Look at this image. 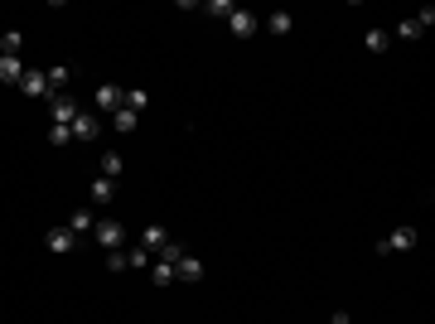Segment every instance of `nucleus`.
Instances as JSON below:
<instances>
[{
    "instance_id": "23",
    "label": "nucleus",
    "mask_w": 435,
    "mask_h": 324,
    "mask_svg": "<svg viewBox=\"0 0 435 324\" xmlns=\"http://www.w3.org/2000/svg\"><path fill=\"white\" fill-rule=\"evenodd\" d=\"M145 102H150V92H140V88H126V107H131V111H145Z\"/></svg>"
},
{
    "instance_id": "16",
    "label": "nucleus",
    "mask_w": 435,
    "mask_h": 324,
    "mask_svg": "<svg viewBox=\"0 0 435 324\" xmlns=\"http://www.w3.org/2000/svg\"><path fill=\"white\" fill-rule=\"evenodd\" d=\"M266 24H271V34H290V29H295V15H286V10H276V15H271Z\"/></svg>"
},
{
    "instance_id": "24",
    "label": "nucleus",
    "mask_w": 435,
    "mask_h": 324,
    "mask_svg": "<svg viewBox=\"0 0 435 324\" xmlns=\"http://www.w3.org/2000/svg\"><path fill=\"white\" fill-rule=\"evenodd\" d=\"M363 44H368L372 54H382V49H387V29H368V39H363Z\"/></svg>"
},
{
    "instance_id": "1",
    "label": "nucleus",
    "mask_w": 435,
    "mask_h": 324,
    "mask_svg": "<svg viewBox=\"0 0 435 324\" xmlns=\"http://www.w3.org/2000/svg\"><path fill=\"white\" fill-rule=\"evenodd\" d=\"M416 242H421V232H416V227L407 222V227H397V232H387V237L377 242V252H382V257H387V252H411Z\"/></svg>"
},
{
    "instance_id": "13",
    "label": "nucleus",
    "mask_w": 435,
    "mask_h": 324,
    "mask_svg": "<svg viewBox=\"0 0 435 324\" xmlns=\"http://www.w3.org/2000/svg\"><path fill=\"white\" fill-rule=\"evenodd\" d=\"M92 227H97V218L88 213V209H78V213L68 218V232H73V237H83V232H92Z\"/></svg>"
},
{
    "instance_id": "15",
    "label": "nucleus",
    "mask_w": 435,
    "mask_h": 324,
    "mask_svg": "<svg viewBox=\"0 0 435 324\" xmlns=\"http://www.w3.org/2000/svg\"><path fill=\"white\" fill-rule=\"evenodd\" d=\"M121 170H126V165H121V155H116V150H107V155H102V179H121Z\"/></svg>"
},
{
    "instance_id": "27",
    "label": "nucleus",
    "mask_w": 435,
    "mask_h": 324,
    "mask_svg": "<svg viewBox=\"0 0 435 324\" xmlns=\"http://www.w3.org/2000/svg\"><path fill=\"white\" fill-rule=\"evenodd\" d=\"M411 19H416L421 29H431V24H435V10H431V5H426V10H421V15H411Z\"/></svg>"
},
{
    "instance_id": "28",
    "label": "nucleus",
    "mask_w": 435,
    "mask_h": 324,
    "mask_svg": "<svg viewBox=\"0 0 435 324\" xmlns=\"http://www.w3.org/2000/svg\"><path fill=\"white\" fill-rule=\"evenodd\" d=\"M329 324H353V320H348V315H334V320H329Z\"/></svg>"
},
{
    "instance_id": "7",
    "label": "nucleus",
    "mask_w": 435,
    "mask_h": 324,
    "mask_svg": "<svg viewBox=\"0 0 435 324\" xmlns=\"http://www.w3.org/2000/svg\"><path fill=\"white\" fill-rule=\"evenodd\" d=\"M97 136H102V121L92 111H78L73 116V140H97Z\"/></svg>"
},
{
    "instance_id": "2",
    "label": "nucleus",
    "mask_w": 435,
    "mask_h": 324,
    "mask_svg": "<svg viewBox=\"0 0 435 324\" xmlns=\"http://www.w3.org/2000/svg\"><path fill=\"white\" fill-rule=\"evenodd\" d=\"M92 107L97 111H121L126 107V88H116V83H102V88H97V92H92Z\"/></svg>"
},
{
    "instance_id": "6",
    "label": "nucleus",
    "mask_w": 435,
    "mask_h": 324,
    "mask_svg": "<svg viewBox=\"0 0 435 324\" xmlns=\"http://www.w3.org/2000/svg\"><path fill=\"white\" fill-rule=\"evenodd\" d=\"M227 24H232V34H237V39H252V34L261 29V19H256L252 10H232V15H227Z\"/></svg>"
},
{
    "instance_id": "18",
    "label": "nucleus",
    "mask_w": 435,
    "mask_h": 324,
    "mask_svg": "<svg viewBox=\"0 0 435 324\" xmlns=\"http://www.w3.org/2000/svg\"><path fill=\"white\" fill-rule=\"evenodd\" d=\"M0 49L19 58V49H24V34H19V29H5V39H0Z\"/></svg>"
},
{
    "instance_id": "3",
    "label": "nucleus",
    "mask_w": 435,
    "mask_h": 324,
    "mask_svg": "<svg viewBox=\"0 0 435 324\" xmlns=\"http://www.w3.org/2000/svg\"><path fill=\"white\" fill-rule=\"evenodd\" d=\"M49 116H54V126H73V116H78V97L54 92V97H49Z\"/></svg>"
},
{
    "instance_id": "5",
    "label": "nucleus",
    "mask_w": 435,
    "mask_h": 324,
    "mask_svg": "<svg viewBox=\"0 0 435 324\" xmlns=\"http://www.w3.org/2000/svg\"><path fill=\"white\" fill-rule=\"evenodd\" d=\"M19 92H24V97H54V88H49V78H44L39 68H24V78H19Z\"/></svg>"
},
{
    "instance_id": "10",
    "label": "nucleus",
    "mask_w": 435,
    "mask_h": 324,
    "mask_svg": "<svg viewBox=\"0 0 435 324\" xmlns=\"http://www.w3.org/2000/svg\"><path fill=\"white\" fill-rule=\"evenodd\" d=\"M111 199H116V179H102V175H97V179H92V204L107 209Z\"/></svg>"
},
{
    "instance_id": "26",
    "label": "nucleus",
    "mask_w": 435,
    "mask_h": 324,
    "mask_svg": "<svg viewBox=\"0 0 435 324\" xmlns=\"http://www.w3.org/2000/svg\"><path fill=\"white\" fill-rule=\"evenodd\" d=\"M107 271H126V252H107Z\"/></svg>"
},
{
    "instance_id": "19",
    "label": "nucleus",
    "mask_w": 435,
    "mask_h": 324,
    "mask_svg": "<svg viewBox=\"0 0 435 324\" xmlns=\"http://www.w3.org/2000/svg\"><path fill=\"white\" fill-rule=\"evenodd\" d=\"M44 78H49V88H68V78H73V73H68V63H54Z\"/></svg>"
},
{
    "instance_id": "12",
    "label": "nucleus",
    "mask_w": 435,
    "mask_h": 324,
    "mask_svg": "<svg viewBox=\"0 0 435 324\" xmlns=\"http://www.w3.org/2000/svg\"><path fill=\"white\" fill-rule=\"evenodd\" d=\"M24 78V63L15 54H0V83H19Z\"/></svg>"
},
{
    "instance_id": "9",
    "label": "nucleus",
    "mask_w": 435,
    "mask_h": 324,
    "mask_svg": "<svg viewBox=\"0 0 435 324\" xmlns=\"http://www.w3.org/2000/svg\"><path fill=\"white\" fill-rule=\"evenodd\" d=\"M174 276H179V281H204V261H199V257H189V252H184V257H179V261H174Z\"/></svg>"
},
{
    "instance_id": "4",
    "label": "nucleus",
    "mask_w": 435,
    "mask_h": 324,
    "mask_svg": "<svg viewBox=\"0 0 435 324\" xmlns=\"http://www.w3.org/2000/svg\"><path fill=\"white\" fill-rule=\"evenodd\" d=\"M92 237H97L102 247H111V252H116V247L126 242V227H121L116 218H97V227H92Z\"/></svg>"
},
{
    "instance_id": "8",
    "label": "nucleus",
    "mask_w": 435,
    "mask_h": 324,
    "mask_svg": "<svg viewBox=\"0 0 435 324\" xmlns=\"http://www.w3.org/2000/svg\"><path fill=\"white\" fill-rule=\"evenodd\" d=\"M44 247H49V252H54V257H68V252H73V247H78V237H73V232H68V227H54V232H49V237H44Z\"/></svg>"
},
{
    "instance_id": "20",
    "label": "nucleus",
    "mask_w": 435,
    "mask_h": 324,
    "mask_svg": "<svg viewBox=\"0 0 435 324\" xmlns=\"http://www.w3.org/2000/svg\"><path fill=\"white\" fill-rule=\"evenodd\" d=\"M155 257H160V261H170V266H174V261H179V257H184V242H174V237H170V242H165V247H160V252H155Z\"/></svg>"
},
{
    "instance_id": "22",
    "label": "nucleus",
    "mask_w": 435,
    "mask_h": 324,
    "mask_svg": "<svg viewBox=\"0 0 435 324\" xmlns=\"http://www.w3.org/2000/svg\"><path fill=\"white\" fill-rule=\"evenodd\" d=\"M73 140V126H54L49 121V145H68Z\"/></svg>"
},
{
    "instance_id": "11",
    "label": "nucleus",
    "mask_w": 435,
    "mask_h": 324,
    "mask_svg": "<svg viewBox=\"0 0 435 324\" xmlns=\"http://www.w3.org/2000/svg\"><path fill=\"white\" fill-rule=\"evenodd\" d=\"M165 242H170V232H165V227H160V222H150V227H145V232H140V247H145V252H160V247H165Z\"/></svg>"
},
{
    "instance_id": "14",
    "label": "nucleus",
    "mask_w": 435,
    "mask_h": 324,
    "mask_svg": "<svg viewBox=\"0 0 435 324\" xmlns=\"http://www.w3.org/2000/svg\"><path fill=\"white\" fill-rule=\"evenodd\" d=\"M150 281H155V286H174L179 276H174V266H170V261H160V257H155V266H150Z\"/></svg>"
},
{
    "instance_id": "25",
    "label": "nucleus",
    "mask_w": 435,
    "mask_h": 324,
    "mask_svg": "<svg viewBox=\"0 0 435 324\" xmlns=\"http://www.w3.org/2000/svg\"><path fill=\"white\" fill-rule=\"evenodd\" d=\"M397 34H402V39H416V34H421V24H416V19H402V24H397Z\"/></svg>"
},
{
    "instance_id": "17",
    "label": "nucleus",
    "mask_w": 435,
    "mask_h": 324,
    "mask_svg": "<svg viewBox=\"0 0 435 324\" xmlns=\"http://www.w3.org/2000/svg\"><path fill=\"white\" fill-rule=\"evenodd\" d=\"M111 121H116V131H136V121H140V111L121 107V111H111Z\"/></svg>"
},
{
    "instance_id": "21",
    "label": "nucleus",
    "mask_w": 435,
    "mask_h": 324,
    "mask_svg": "<svg viewBox=\"0 0 435 324\" xmlns=\"http://www.w3.org/2000/svg\"><path fill=\"white\" fill-rule=\"evenodd\" d=\"M140 266H150V252L145 247H131L126 252V271H140Z\"/></svg>"
}]
</instances>
